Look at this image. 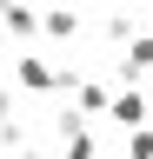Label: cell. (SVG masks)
Returning <instances> with one entry per match:
<instances>
[{"mask_svg":"<svg viewBox=\"0 0 153 159\" xmlns=\"http://www.w3.org/2000/svg\"><path fill=\"white\" fill-rule=\"evenodd\" d=\"M13 73H20L27 93H73V86L87 80V73H73V66H53L47 53H20V60H13Z\"/></svg>","mask_w":153,"mask_h":159,"instance_id":"cell-1","label":"cell"},{"mask_svg":"<svg viewBox=\"0 0 153 159\" xmlns=\"http://www.w3.org/2000/svg\"><path fill=\"white\" fill-rule=\"evenodd\" d=\"M107 119H113L120 133L146 126V93H140V86H120V93H113V106H107Z\"/></svg>","mask_w":153,"mask_h":159,"instance_id":"cell-2","label":"cell"},{"mask_svg":"<svg viewBox=\"0 0 153 159\" xmlns=\"http://www.w3.org/2000/svg\"><path fill=\"white\" fill-rule=\"evenodd\" d=\"M0 27H7L13 40H20V47H27V40H47V20H40V7H27V0L0 13Z\"/></svg>","mask_w":153,"mask_h":159,"instance_id":"cell-3","label":"cell"},{"mask_svg":"<svg viewBox=\"0 0 153 159\" xmlns=\"http://www.w3.org/2000/svg\"><path fill=\"white\" fill-rule=\"evenodd\" d=\"M140 73H153V33H140L127 47V60H120V80H127V86H140Z\"/></svg>","mask_w":153,"mask_h":159,"instance_id":"cell-4","label":"cell"},{"mask_svg":"<svg viewBox=\"0 0 153 159\" xmlns=\"http://www.w3.org/2000/svg\"><path fill=\"white\" fill-rule=\"evenodd\" d=\"M47 40H80V7H40Z\"/></svg>","mask_w":153,"mask_h":159,"instance_id":"cell-5","label":"cell"},{"mask_svg":"<svg viewBox=\"0 0 153 159\" xmlns=\"http://www.w3.org/2000/svg\"><path fill=\"white\" fill-rule=\"evenodd\" d=\"M73 106H80V113L93 119V113H107V106H113V93L100 86V80H80V86H73Z\"/></svg>","mask_w":153,"mask_h":159,"instance_id":"cell-6","label":"cell"},{"mask_svg":"<svg viewBox=\"0 0 153 159\" xmlns=\"http://www.w3.org/2000/svg\"><path fill=\"white\" fill-rule=\"evenodd\" d=\"M100 33L113 40V47H133V40H140V27H133V13H127V7H113V13H107V27H100Z\"/></svg>","mask_w":153,"mask_h":159,"instance_id":"cell-7","label":"cell"},{"mask_svg":"<svg viewBox=\"0 0 153 159\" xmlns=\"http://www.w3.org/2000/svg\"><path fill=\"white\" fill-rule=\"evenodd\" d=\"M60 159H100V133H93V126H80V133L60 146Z\"/></svg>","mask_w":153,"mask_h":159,"instance_id":"cell-8","label":"cell"},{"mask_svg":"<svg viewBox=\"0 0 153 159\" xmlns=\"http://www.w3.org/2000/svg\"><path fill=\"white\" fill-rule=\"evenodd\" d=\"M127 159H153V126H133L127 133Z\"/></svg>","mask_w":153,"mask_h":159,"instance_id":"cell-9","label":"cell"},{"mask_svg":"<svg viewBox=\"0 0 153 159\" xmlns=\"http://www.w3.org/2000/svg\"><path fill=\"white\" fill-rule=\"evenodd\" d=\"M0 119H20V113H13V93H7V86H0Z\"/></svg>","mask_w":153,"mask_h":159,"instance_id":"cell-10","label":"cell"},{"mask_svg":"<svg viewBox=\"0 0 153 159\" xmlns=\"http://www.w3.org/2000/svg\"><path fill=\"white\" fill-rule=\"evenodd\" d=\"M20 159H53L47 146H33V139H27V146H20Z\"/></svg>","mask_w":153,"mask_h":159,"instance_id":"cell-11","label":"cell"},{"mask_svg":"<svg viewBox=\"0 0 153 159\" xmlns=\"http://www.w3.org/2000/svg\"><path fill=\"white\" fill-rule=\"evenodd\" d=\"M7 7H20V0H0V13H7Z\"/></svg>","mask_w":153,"mask_h":159,"instance_id":"cell-12","label":"cell"},{"mask_svg":"<svg viewBox=\"0 0 153 159\" xmlns=\"http://www.w3.org/2000/svg\"><path fill=\"white\" fill-rule=\"evenodd\" d=\"M146 33H153V7H146Z\"/></svg>","mask_w":153,"mask_h":159,"instance_id":"cell-13","label":"cell"}]
</instances>
